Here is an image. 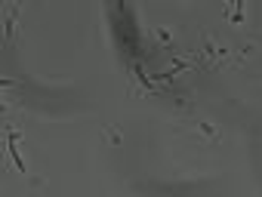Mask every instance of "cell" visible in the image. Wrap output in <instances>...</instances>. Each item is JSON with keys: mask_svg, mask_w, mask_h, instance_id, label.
I'll return each instance as SVG.
<instances>
[{"mask_svg": "<svg viewBox=\"0 0 262 197\" xmlns=\"http://www.w3.org/2000/svg\"><path fill=\"white\" fill-rule=\"evenodd\" d=\"M194 59L201 62V65H207V68H222V65H231L234 68V53H231V46H222L213 34H201V50L194 53Z\"/></svg>", "mask_w": 262, "mask_h": 197, "instance_id": "1", "label": "cell"}, {"mask_svg": "<svg viewBox=\"0 0 262 197\" xmlns=\"http://www.w3.org/2000/svg\"><path fill=\"white\" fill-rule=\"evenodd\" d=\"M188 133H191V136H198V139H201V142H207V145H219V142H222V130H219V124L204 120V117L188 120Z\"/></svg>", "mask_w": 262, "mask_h": 197, "instance_id": "2", "label": "cell"}, {"mask_svg": "<svg viewBox=\"0 0 262 197\" xmlns=\"http://www.w3.org/2000/svg\"><path fill=\"white\" fill-rule=\"evenodd\" d=\"M259 50H262V40H259V37H241V40L231 46V53H234V65L250 62L253 56H259Z\"/></svg>", "mask_w": 262, "mask_h": 197, "instance_id": "3", "label": "cell"}, {"mask_svg": "<svg viewBox=\"0 0 262 197\" xmlns=\"http://www.w3.org/2000/svg\"><path fill=\"white\" fill-rule=\"evenodd\" d=\"M151 34H155V40H158L161 46H167V50H173V53H176V40H173V31H170V28H161V25H158Z\"/></svg>", "mask_w": 262, "mask_h": 197, "instance_id": "4", "label": "cell"}, {"mask_svg": "<svg viewBox=\"0 0 262 197\" xmlns=\"http://www.w3.org/2000/svg\"><path fill=\"white\" fill-rule=\"evenodd\" d=\"M225 16L231 19V25H247V7L237 4V7H225Z\"/></svg>", "mask_w": 262, "mask_h": 197, "instance_id": "5", "label": "cell"}, {"mask_svg": "<svg viewBox=\"0 0 262 197\" xmlns=\"http://www.w3.org/2000/svg\"><path fill=\"white\" fill-rule=\"evenodd\" d=\"M102 139H105L108 145H114V148L123 145V133H120V127H102Z\"/></svg>", "mask_w": 262, "mask_h": 197, "instance_id": "6", "label": "cell"}, {"mask_svg": "<svg viewBox=\"0 0 262 197\" xmlns=\"http://www.w3.org/2000/svg\"><path fill=\"white\" fill-rule=\"evenodd\" d=\"M19 4L16 7H10V13H7V37H13V25H16V19H19Z\"/></svg>", "mask_w": 262, "mask_h": 197, "instance_id": "7", "label": "cell"}]
</instances>
